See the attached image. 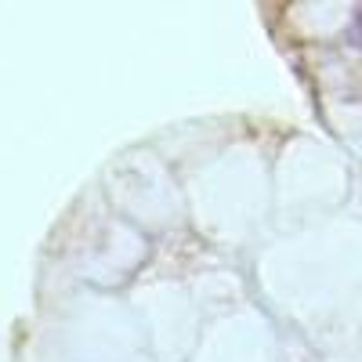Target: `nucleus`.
Returning <instances> with one entry per match:
<instances>
[{"label": "nucleus", "instance_id": "f257e3e1", "mask_svg": "<svg viewBox=\"0 0 362 362\" xmlns=\"http://www.w3.org/2000/svg\"><path fill=\"white\" fill-rule=\"evenodd\" d=\"M351 40L362 47V8H358V15H355V25H351Z\"/></svg>", "mask_w": 362, "mask_h": 362}]
</instances>
